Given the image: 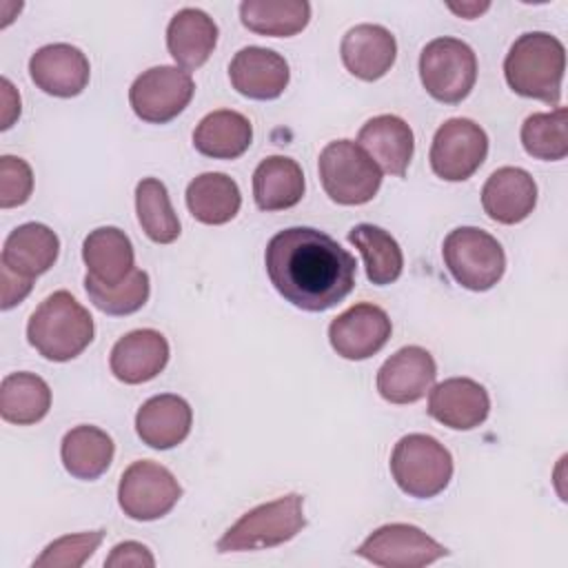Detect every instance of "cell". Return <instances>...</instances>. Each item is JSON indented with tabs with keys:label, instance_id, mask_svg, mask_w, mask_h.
I'll return each instance as SVG.
<instances>
[{
	"label": "cell",
	"instance_id": "cell-21",
	"mask_svg": "<svg viewBox=\"0 0 568 568\" xmlns=\"http://www.w3.org/2000/svg\"><path fill=\"white\" fill-rule=\"evenodd\" d=\"M357 144L368 153L379 171L395 178H404L415 151L413 129L390 113L371 118L359 129Z\"/></svg>",
	"mask_w": 568,
	"mask_h": 568
},
{
	"label": "cell",
	"instance_id": "cell-20",
	"mask_svg": "<svg viewBox=\"0 0 568 568\" xmlns=\"http://www.w3.org/2000/svg\"><path fill=\"white\" fill-rule=\"evenodd\" d=\"M537 204V184L519 166H501L490 173L481 189L484 213L499 224L524 222Z\"/></svg>",
	"mask_w": 568,
	"mask_h": 568
},
{
	"label": "cell",
	"instance_id": "cell-31",
	"mask_svg": "<svg viewBox=\"0 0 568 568\" xmlns=\"http://www.w3.org/2000/svg\"><path fill=\"white\" fill-rule=\"evenodd\" d=\"M348 242L359 248L366 266V277L375 286L393 284L404 268V255L397 240L375 224H355L348 231Z\"/></svg>",
	"mask_w": 568,
	"mask_h": 568
},
{
	"label": "cell",
	"instance_id": "cell-25",
	"mask_svg": "<svg viewBox=\"0 0 568 568\" xmlns=\"http://www.w3.org/2000/svg\"><path fill=\"white\" fill-rule=\"evenodd\" d=\"M87 275L102 284H118L135 268L133 244L118 226L93 229L82 244Z\"/></svg>",
	"mask_w": 568,
	"mask_h": 568
},
{
	"label": "cell",
	"instance_id": "cell-12",
	"mask_svg": "<svg viewBox=\"0 0 568 568\" xmlns=\"http://www.w3.org/2000/svg\"><path fill=\"white\" fill-rule=\"evenodd\" d=\"M355 552L382 568H422L446 557L448 548L413 524H386L373 530Z\"/></svg>",
	"mask_w": 568,
	"mask_h": 568
},
{
	"label": "cell",
	"instance_id": "cell-35",
	"mask_svg": "<svg viewBox=\"0 0 568 568\" xmlns=\"http://www.w3.org/2000/svg\"><path fill=\"white\" fill-rule=\"evenodd\" d=\"M84 291L89 295V302L106 313V315H131L140 311L151 293L149 273L142 268H133L129 277H124L118 284H102L93 280L91 275L84 277Z\"/></svg>",
	"mask_w": 568,
	"mask_h": 568
},
{
	"label": "cell",
	"instance_id": "cell-24",
	"mask_svg": "<svg viewBox=\"0 0 568 568\" xmlns=\"http://www.w3.org/2000/svg\"><path fill=\"white\" fill-rule=\"evenodd\" d=\"M217 44V24L202 9H180L166 27V47L171 58L184 69H200Z\"/></svg>",
	"mask_w": 568,
	"mask_h": 568
},
{
	"label": "cell",
	"instance_id": "cell-30",
	"mask_svg": "<svg viewBox=\"0 0 568 568\" xmlns=\"http://www.w3.org/2000/svg\"><path fill=\"white\" fill-rule=\"evenodd\" d=\"M51 408V388L36 373H9L0 384V415L9 424H38Z\"/></svg>",
	"mask_w": 568,
	"mask_h": 568
},
{
	"label": "cell",
	"instance_id": "cell-23",
	"mask_svg": "<svg viewBox=\"0 0 568 568\" xmlns=\"http://www.w3.org/2000/svg\"><path fill=\"white\" fill-rule=\"evenodd\" d=\"M60 253L58 235L40 222H27L13 229L2 244V266L18 275L36 280L47 273Z\"/></svg>",
	"mask_w": 568,
	"mask_h": 568
},
{
	"label": "cell",
	"instance_id": "cell-15",
	"mask_svg": "<svg viewBox=\"0 0 568 568\" xmlns=\"http://www.w3.org/2000/svg\"><path fill=\"white\" fill-rule=\"evenodd\" d=\"M437 377L433 355L422 346H404L377 371V393L390 404H415Z\"/></svg>",
	"mask_w": 568,
	"mask_h": 568
},
{
	"label": "cell",
	"instance_id": "cell-3",
	"mask_svg": "<svg viewBox=\"0 0 568 568\" xmlns=\"http://www.w3.org/2000/svg\"><path fill=\"white\" fill-rule=\"evenodd\" d=\"M93 331L91 313L69 291H55L31 313L27 339L44 359L69 362L93 342Z\"/></svg>",
	"mask_w": 568,
	"mask_h": 568
},
{
	"label": "cell",
	"instance_id": "cell-13",
	"mask_svg": "<svg viewBox=\"0 0 568 568\" xmlns=\"http://www.w3.org/2000/svg\"><path fill=\"white\" fill-rule=\"evenodd\" d=\"M390 331L393 324L386 311L362 302L346 308L331 322L328 342L339 357L359 362L379 353L386 346Z\"/></svg>",
	"mask_w": 568,
	"mask_h": 568
},
{
	"label": "cell",
	"instance_id": "cell-10",
	"mask_svg": "<svg viewBox=\"0 0 568 568\" xmlns=\"http://www.w3.org/2000/svg\"><path fill=\"white\" fill-rule=\"evenodd\" d=\"M193 93L195 82L189 71L160 64L142 71L133 80L129 102L140 120L149 124H166L189 106Z\"/></svg>",
	"mask_w": 568,
	"mask_h": 568
},
{
	"label": "cell",
	"instance_id": "cell-9",
	"mask_svg": "<svg viewBox=\"0 0 568 568\" xmlns=\"http://www.w3.org/2000/svg\"><path fill=\"white\" fill-rule=\"evenodd\" d=\"M182 486L169 468L155 462H133L120 477L118 504L135 521H153L173 510Z\"/></svg>",
	"mask_w": 568,
	"mask_h": 568
},
{
	"label": "cell",
	"instance_id": "cell-34",
	"mask_svg": "<svg viewBox=\"0 0 568 568\" xmlns=\"http://www.w3.org/2000/svg\"><path fill=\"white\" fill-rule=\"evenodd\" d=\"M521 144L535 160L557 162L568 155V111L532 113L521 124Z\"/></svg>",
	"mask_w": 568,
	"mask_h": 568
},
{
	"label": "cell",
	"instance_id": "cell-37",
	"mask_svg": "<svg viewBox=\"0 0 568 568\" xmlns=\"http://www.w3.org/2000/svg\"><path fill=\"white\" fill-rule=\"evenodd\" d=\"M33 191L31 166L16 155L0 158V206L13 209L24 204Z\"/></svg>",
	"mask_w": 568,
	"mask_h": 568
},
{
	"label": "cell",
	"instance_id": "cell-29",
	"mask_svg": "<svg viewBox=\"0 0 568 568\" xmlns=\"http://www.w3.org/2000/svg\"><path fill=\"white\" fill-rule=\"evenodd\" d=\"M186 206L197 222L220 226L237 215L242 193L237 182L226 173H202L186 186Z\"/></svg>",
	"mask_w": 568,
	"mask_h": 568
},
{
	"label": "cell",
	"instance_id": "cell-16",
	"mask_svg": "<svg viewBox=\"0 0 568 568\" xmlns=\"http://www.w3.org/2000/svg\"><path fill=\"white\" fill-rule=\"evenodd\" d=\"M490 413L488 390L470 377H448L428 395V415L453 430H473Z\"/></svg>",
	"mask_w": 568,
	"mask_h": 568
},
{
	"label": "cell",
	"instance_id": "cell-28",
	"mask_svg": "<svg viewBox=\"0 0 568 568\" xmlns=\"http://www.w3.org/2000/svg\"><path fill=\"white\" fill-rule=\"evenodd\" d=\"M113 439L98 426H75L62 437L60 457L67 473L82 481H93L104 475L113 462Z\"/></svg>",
	"mask_w": 568,
	"mask_h": 568
},
{
	"label": "cell",
	"instance_id": "cell-6",
	"mask_svg": "<svg viewBox=\"0 0 568 568\" xmlns=\"http://www.w3.org/2000/svg\"><path fill=\"white\" fill-rule=\"evenodd\" d=\"M390 475L408 497L430 499L450 484L453 457L435 437L410 433L390 453Z\"/></svg>",
	"mask_w": 568,
	"mask_h": 568
},
{
	"label": "cell",
	"instance_id": "cell-32",
	"mask_svg": "<svg viewBox=\"0 0 568 568\" xmlns=\"http://www.w3.org/2000/svg\"><path fill=\"white\" fill-rule=\"evenodd\" d=\"M240 20L253 33L291 38L308 24L311 4L306 0H244Z\"/></svg>",
	"mask_w": 568,
	"mask_h": 568
},
{
	"label": "cell",
	"instance_id": "cell-5",
	"mask_svg": "<svg viewBox=\"0 0 568 568\" xmlns=\"http://www.w3.org/2000/svg\"><path fill=\"white\" fill-rule=\"evenodd\" d=\"M317 171L326 195L342 206L366 204L382 186L379 166L351 140L328 142L320 153Z\"/></svg>",
	"mask_w": 568,
	"mask_h": 568
},
{
	"label": "cell",
	"instance_id": "cell-39",
	"mask_svg": "<svg viewBox=\"0 0 568 568\" xmlns=\"http://www.w3.org/2000/svg\"><path fill=\"white\" fill-rule=\"evenodd\" d=\"M0 277H2V304H0L2 311L13 308L16 304H20L31 293L33 280H29L24 275H18L11 268L0 266Z\"/></svg>",
	"mask_w": 568,
	"mask_h": 568
},
{
	"label": "cell",
	"instance_id": "cell-41",
	"mask_svg": "<svg viewBox=\"0 0 568 568\" xmlns=\"http://www.w3.org/2000/svg\"><path fill=\"white\" fill-rule=\"evenodd\" d=\"M488 2H484V4H479V2H462V4H448V9L453 11V13H457V16H462V18H466V20H473V18H477L479 13H484V11H488Z\"/></svg>",
	"mask_w": 568,
	"mask_h": 568
},
{
	"label": "cell",
	"instance_id": "cell-18",
	"mask_svg": "<svg viewBox=\"0 0 568 568\" xmlns=\"http://www.w3.org/2000/svg\"><path fill=\"white\" fill-rule=\"evenodd\" d=\"M339 55L348 73L364 82L384 78L397 58L395 36L382 24H355L339 44Z\"/></svg>",
	"mask_w": 568,
	"mask_h": 568
},
{
	"label": "cell",
	"instance_id": "cell-19",
	"mask_svg": "<svg viewBox=\"0 0 568 568\" xmlns=\"http://www.w3.org/2000/svg\"><path fill=\"white\" fill-rule=\"evenodd\" d=\"M169 362V342L160 331L138 328L120 337L109 357L111 373L124 384H144L158 377Z\"/></svg>",
	"mask_w": 568,
	"mask_h": 568
},
{
	"label": "cell",
	"instance_id": "cell-38",
	"mask_svg": "<svg viewBox=\"0 0 568 568\" xmlns=\"http://www.w3.org/2000/svg\"><path fill=\"white\" fill-rule=\"evenodd\" d=\"M104 566L106 568H126V566L153 568L155 559H153L151 550L144 544H140V541H122V544L111 548V555L104 559Z\"/></svg>",
	"mask_w": 568,
	"mask_h": 568
},
{
	"label": "cell",
	"instance_id": "cell-4",
	"mask_svg": "<svg viewBox=\"0 0 568 568\" xmlns=\"http://www.w3.org/2000/svg\"><path fill=\"white\" fill-rule=\"evenodd\" d=\"M304 519V497L288 493L273 501L260 504L244 513L217 541L220 552H244L273 548L291 541L302 528Z\"/></svg>",
	"mask_w": 568,
	"mask_h": 568
},
{
	"label": "cell",
	"instance_id": "cell-2",
	"mask_svg": "<svg viewBox=\"0 0 568 568\" xmlns=\"http://www.w3.org/2000/svg\"><path fill=\"white\" fill-rule=\"evenodd\" d=\"M564 71L566 49L546 31L521 33L504 60L506 82L517 95L541 100L552 106L561 100Z\"/></svg>",
	"mask_w": 568,
	"mask_h": 568
},
{
	"label": "cell",
	"instance_id": "cell-8",
	"mask_svg": "<svg viewBox=\"0 0 568 568\" xmlns=\"http://www.w3.org/2000/svg\"><path fill=\"white\" fill-rule=\"evenodd\" d=\"M419 78L433 100L459 104L475 87L477 55L464 40L435 38L419 53Z\"/></svg>",
	"mask_w": 568,
	"mask_h": 568
},
{
	"label": "cell",
	"instance_id": "cell-17",
	"mask_svg": "<svg viewBox=\"0 0 568 568\" xmlns=\"http://www.w3.org/2000/svg\"><path fill=\"white\" fill-rule=\"evenodd\" d=\"M229 78L233 89L244 98L275 100L288 87L291 71L286 60L273 49L244 47L233 55Z\"/></svg>",
	"mask_w": 568,
	"mask_h": 568
},
{
	"label": "cell",
	"instance_id": "cell-11",
	"mask_svg": "<svg viewBox=\"0 0 568 568\" xmlns=\"http://www.w3.org/2000/svg\"><path fill=\"white\" fill-rule=\"evenodd\" d=\"M488 155L486 131L468 118L446 120L433 135L430 169L446 182L468 180Z\"/></svg>",
	"mask_w": 568,
	"mask_h": 568
},
{
	"label": "cell",
	"instance_id": "cell-33",
	"mask_svg": "<svg viewBox=\"0 0 568 568\" xmlns=\"http://www.w3.org/2000/svg\"><path fill=\"white\" fill-rule=\"evenodd\" d=\"M135 211L144 235L155 244H171L180 237V220L171 206L169 191L158 178H144L135 186Z\"/></svg>",
	"mask_w": 568,
	"mask_h": 568
},
{
	"label": "cell",
	"instance_id": "cell-26",
	"mask_svg": "<svg viewBox=\"0 0 568 568\" xmlns=\"http://www.w3.org/2000/svg\"><path fill=\"white\" fill-rule=\"evenodd\" d=\"M253 140V126L246 115L231 109L206 113L193 131V146L197 153L213 160L240 158Z\"/></svg>",
	"mask_w": 568,
	"mask_h": 568
},
{
	"label": "cell",
	"instance_id": "cell-40",
	"mask_svg": "<svg viewBox=\"0 0 568 568\" xmlns=\"http://www.w3.org/2000/svg\"><path fill=\"white\" fill-rule=\"evenodd\" d=\"M0 84H2V95H0L2 98V124H0V129L7 131L20 118V95L7 78H2Z\"/></svg>",
	"mask_w": 568,
	"mask_h": 568
},
{
	"label": "cell",
	"instance_id": "cell-22",
	"mask_svg": "<svg viewBox=\"0 0 568 568\" xmlns=\"http://www.w3.org/2000/svg\"><path fill=\"white\" fill-rule=\"evenodd\" d=\"M191 422L193 413L189 402L180 395L162 393L140 406L135 415V430L146 446L169 450L189 437Z\"/></svg>",
	"mask_w": 568,
	"mask_h": 568
},
{
	"label": "cell",
	"instance_id": "cell-1",
	"mask_svg": "<svg viewBox=\"0 0 568 568\" xmlns=\"http://www.w3.org/2000/svg\"><path fill=\"white\" fill-rule=\"evenodd\" d=\"M264 264L275 291L308 313L337 306L355 286V257L311 226L275 233L266 244Z\"/></svg>",
	"mask_w": 568,
	"mask_h": 568
},
{
	"label": "cell",
	"instance_id": "cell-7",
	"mask_svg": "<svg viewBox=\"0 0 568 568\" xmlns=\"http://www.w3.org/2000/svg\"><path fill=\"white\" fill-rule=\"evenodd\" d=\"M442 255L453 280L475 293L493 288L506 271L501 244L477 226L450 231L442 244Z\"/></svg>",
	"mask_w": 568,
	"mask_h": 568
},
{
	"label": "cell",
	"instance_id": "cell-36",
	"mask_svg": "<svg viewBox=\"0 0 568 568\" xmlns=\"http://www.w3.org/2000/svg\"><path fill=\"white\" fill-rule=\"evenodd\" d=\"M104 530L64 535L51 541L40 557L33 559V568L49 566V568H80L102 544Z\"/></svg>",
	"mask_w": 568,
	"mask_h": 568
},
{
	"label": "cell",
	"instance_id": "cell-14",
	"mask_svg": "<svg viewBox=\"0 0 568 568\" xmlns=\"http://www.w3.org/2000/svg\"><path fill=\"white\" fill-rule=\"evenodd\" d=\"M29 75L33 84L55 98L80 95L91 78L87 55L67 42L40 47L29 60Z\"/></svg>",
	"mask_w": 568,
	"mask_h": 568
},
{
	"label": "cell",
	"instance_id": "cell-27",
	"mask_svg": "<svg viewBox=\"0 0 568 568\" xmlns=\"http://www.w3.org/2000/svg\"><path fill=\"white\" fill-rule=\"evenodd\" d=\"M304 195L302 166L284 155L264 158L253 171V200L260 211H284Z\"/></svg>",
	"mask_w": 568,
	"mask_h": 568
}]
</instances>
